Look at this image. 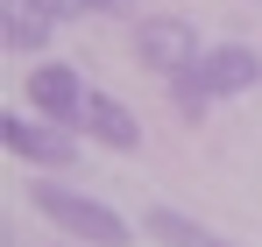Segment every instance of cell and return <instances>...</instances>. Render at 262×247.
I'll list each match as a JSON object with an SVG mask.
<instances>
[{"mask_svg": "<svg viewBox=\"0 0 262 247\" xmlns=\"http://www.w3.org/2000/svg\"><path fill=\"white\" fill-rule=\"evenodd\" d=\"M29 205L43 212L57 233H71V240H85V247H128V219H121L114 205H99V198H85V191L36 184V191H29Z\"/></svg>", "mask_w": 262, "mask_h": 247, "instance_id": "6da1fadb", "label": "cell"}, {"mask_svg": "<svg viewBox=\"0 0 262 247\" xmlns=\"http://www.w3.org/2000/svg\"><path fill=\"white\" fill-rule=\"evenodd\" d=\"M262 78V57L248 42H220L199 57V71L191 78H177V99H184V113H206V99H234V92H248Z\"/></svg>", "mask_w": 262, "mask_h": 247, "instance_id": "7a4b0ae2", "label": "cell"}, {"mask_svg": "<svg viewBox=\"0 0 262 247\" xmlns=\"http://www.w3.org/2000/svg\"><path fill=\"white\" fill-rule=\"evenodd\" d=\"M135 57L177 85V78H191V71H199V57H206V50H199V36H191V21L156 14V21H142V29H135Z\"/></svg>", "mask_w": 262, "mask_h": 247, "instance_id": "3957f363", "label": "cell"}, {"mask_svg": "<svg viewBox=\"0 0 262 247\" xmlns=\"http://www.w3.org/2000/svg\"><path fill=\"white\" fill-rule=\"evenodd\" d=\"M29 106L43 113V120H57V127H71V120H85V99H92V85L71 71V64H36L29 71Z\"/></svg>", "mask_w": 262, "mask_h": 247, "instance_id": "277c9868", "label": "cell"}, {"mask_svg": "<svg viewBox=\"0 0 262 247\" xmlns=\"http://www.w3.org/2000/svg\"><path fill=\"white\" fill-rule=\"evenodd\" d=\"M0 134H7V149L21 156V163H71L78 149H71V127H57V120H29V113H7L0 120Z\"/></svg>", "mask_w": 262, "mask_h": 247, "instance_id": "5b68a950", "label": "cell"}, {"mask_svg": "<svg viewBox=\"0 0 262 247\" xmlns=\"http://www.w3.org/2000/svg\"><path fill=\"white\" fill-rule=\"evenodd\" d=\"M57 0H0V42L7 50H43L57 36Z\"/></svg>", "mask_w": 262, "mask_h": 247, "instance_id": "8992f818", "label": "cell"}, {"mask_svg": "<svg viewBox=\"0 0 262 247\" xmlns=\"http://www.w3.org/2000/svg\"><path fill=\"white\" fill-rule=\"evenodd\" d=\"M85 127L99 134V141H114V149H142V120H135L114 92H92L85 99Z\"/></svg>", "mask_w": 262, "mask_h": 247, "instance_id": "52a82bcc", "label": "cell"}, {"mask_svg": "<svg viewBox=\"0 0 262 247\" xmlns=\"http://www.w3.org/2000/svg\"><path fill=\"white\" fill-rule=\"evenodd\" d=\"M142 226H149V233H156L163 247H234V240L206 233L199 219H184V212H170V205H149V212H142Z\"/></svg>", "mask_w": 262, "mask_h": 247, "instance_id": "ba28073f", "label": "cell"}, {"mask_svg": "<svg viewBox=\"0 0 262 247\" xmlns=\"http://www.w3.org/2000/svg\"><path fill=\"white\" fill-rule=\"evenodd\" d=\"M135 0H57V14H128Z\"/></svg>", "mask_w": 262, "mask_h": 247, "instance_id": "9c48e42d", "label": "cell"}]
</instances>
